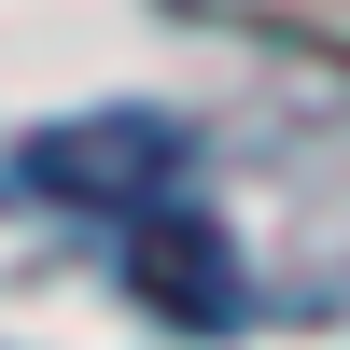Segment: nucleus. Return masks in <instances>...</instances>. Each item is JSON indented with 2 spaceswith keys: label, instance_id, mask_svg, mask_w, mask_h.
<instances>
[{
  "label": "nucleus",
  "instance_id": "nucleus-1",
  "mask_svg": "<svg viewBox=\"0 0 350 350\" xmlns=\"http://www.w3.org/2000/svg\"><path fill=\"white\" fill-rule=\"evenodd\" d=\"M14 183L56 196V211H154V196L183 183V126H168V112H84V126L28 140Z\"/></svg>",
  "mask_w": 350,
  "mask_h": 350
},
{
  "label": "nucleus",
  "instance_id": "nucleus-2",
  "mask_svg": "<svg viewBox=\"0 0 350 350\" xmlns=\"http://www.w3.org/2000/svg\"><path fill=\"white\" fill-rule=\"evenodd\" d=\"M126 280H140L183 336H224V323H239V252H224V224L183 211V196L126 211Z\"/></svg>",
  "mask_w": 350,
  "mask_h": 350
}]
</instances>
